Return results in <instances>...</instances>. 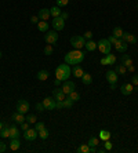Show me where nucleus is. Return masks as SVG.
I'll list each match as a JSON object with an SVG mask.
<instances>
[{
  "mask_svg": "<svg viewBox=\"0 0 138 153\" xmlns=\"http://www.w3.org/2000/svg\"><path fill=\"white\" fill-rule=\"evenodd\" d=\"M72 73H73L76 77H79V79H80V77L84 75V70H83L82 66H76V65H75V68L72 69Z\"/></svg>",
  "mask_w": 138,
  "mask_h": 153,
  "instance_id": "obj_24",
  "label": "nucleus"
},
{
  "mask_svg": "<svg viewBox=\"0 0 138 153\" xmlns=\"http://www.w3.org/2000/svg\"><path fill=\"white\" fill-rule=\"evenodd\" d=\"M77 152L79 153H90V146H88V143L80 145V146L77 148Z\"/></svg>",
  "mask_w": 138,
  "mask_h": 153,
  "instance_id": "obj_32",
  "label": "nucleus"
},
{
  "mask_svg": "<svg viewBox=\"0 0 138 153\" xmlns=\"http://www.w3.org/2000/svg\"><path fill=\"white\" fill-rule=\"evenodd\" d=\"M122 40L126 41V43H128V44H135V43H137V37H135L134 35H131V33H128V32H123Z\"/></svg>",
  "mask_w": 138,
  "mask_h": 153,
  "instance_id": "obj_11",
  "label": "nucleus"
},
{
  "mask_svg": "<svg viewBox=\"0 0 138 153\" xmlns=\"http://www.w3.org/2000/svg\"><path fill=\"white\" fill-rule=\"evenodd\" d=\"M10 138H19V130L15 126H10Z\"/></svg>",
  "mask_w": 138,
  "mask_h": 153,
  "instance_id": "obj_28",
  "label": "nucleus"
},
{
  "mask_svg": "<svg viewBox=\"0 0 138 153\" xmlns=\"http://www.w3.org/2000/svg\"><path fill=\"white\" fill-rule=\"evenodd\" d=\"M31 22H32V24H38V22H39V17H38V15H32V17H31Z\"/></svg>",
  "mask_w": 138,
  "mask_h": 153,
  "instance_id": "obj_47",
  "label": "nucleus"
},
{
  "mask_svg": "<svg viewBox=\"0 0 138 153\" xmlns=\"http://www.w3.org/2000/svg\"><path fill=\"white\" fill-rule=\"evenodd\" d=\"M38 29L40 31V32L46 33L47 31H49V22H47V21H42V22H38Z\"/></svg>",
  "mask_w": 138,
  "mask_h": 153,
  "instance_id": "obj_23",
  "label": "nucleus"
},
{
  "mask_svg": "<svg viewBox=\"0 0 138 153\" xmlns=\"http://www.w3.org/2000/svg\"><path fill=\"white\" fill-rule=\"evenodd\" d=\"M97 48L102 52V54H109L111 52V48H112V44L109 43V40L108 39H101L100 41L97 43Z\"/></svg>",
  "mask_w": 138,
  "mask_h": 153,
  "instance_id": "obj_4",
  "label": "nucleus"
},
{
  "mask_svg": "<svg viewBox=\"0 0 138 153\" xmlns=\"http://www.w3.org/2000/svg\"><path fill=\"white\" fill-rule=\"evenodd\" d=\"M19 148H21V142H19L18 138H11V141H10V149L11 150H18Z\"/></svg>",
  "mask_w": 138,
  "mask_h": 153,
  "instance_id": "obj_18",
  "label": "nucleus"
},
{
  "mask_svg": "<svg viewBox=\"0 0 138 153\" xmlns=\"http://www.w3.org/2000/svg\"><path fill=\"white\" fill-rule=\"evenodd\" d=\"M3 57V52H1V51H0V58Z\"/></svg>",
  "mask_w": 138,
  "mask_h": 153,
  "instance_id": "obj_57",
  "label": "nucleus"
},
{
  "mask_svg": "<svg viewBox=\"0 0 138 153\" xmlns=\"http://www.w3.org/2000/svg\"><path fill=\"white\" fill-rule=\"evenodd\" d=\"M51 25L54 28V31H62L65 28V19H62L61 17H55V18H53Z\"/></svg>",
  "mask_w": 138,
  "mask_h": 153,
  "instance_id": "obj_8",
  "label": "nucleus"
},
{
  "mask_svg": "<svg viewBox=\"0 0 138 153\" xmlns=\"http://www.w3.org/2000/svg\"><path fill=\"white\" fill-rule=\"evenodd\" d=\"M53 46L51 44H47L46 46V47H44V54H46V55H53Z\"/></svg>",
  "mask_w": 138,
  "mask_h": 153,
  "instance_id": "obj_38",
  "label": "nucleus"
},
{
  "mask_svg": "<svg viewBox=\"0 0 138 153\" xmlns=\"http://www.w3.org/2000/svg\"><path fill=\"white\" fill-rule=\"evenodd\" d=\"M44 40L47 44H55L58 41V33L57 31H47L44 35Z\"/></svg>",
  "mask_w": 138,
  "mask_h": 153,
  "instance_id": "obj_5",
  "label": "nucleus"
},
{
  "mask_svg": "<svg viewBox=\"0 0 138 153\" xmlns=\"http://www.w3.org/2000/svg\"><path fill=\"white\" fill-rule=\"evenodd\" d=\"M97 152H100V153H105V152H107V149H105V148H101V149H97Z\"/></svg>",
  "mask_w": 138,
  "mask_h": 153,
  "instance_id": "obj_53",
  "label": "nucleus"
},
{
  "mask_svg": "<svg viewBox=\"0 0 138 153\" xmlns=\"http://www.w3.org/2000/svg\"><path fill=\"white\" fill-rule=\"evenodd\" d=\"M122 64L124 65L126 68H128V66H131L133 65V59L130 58V55H127L123 52V55H122Z\"/></svg>",
  "mask_w": 138,
  "mask_h": 153,
  "instance_id": "obj_19",
  "label": "nucleus"
},
{
  "mask_svg": "<svg viewBox=\"0 0 138 153\" xmlns=\"http://www.w3.org/2000/svg\"><path fill=\"white\" fill-rule=\"evenodd\" d=\"M65 92L62 91V88H54L53 91V98L55 99V101H64L65 99Z\"/></svg>",
  "mask_w": 138,
  "mask_h": 153,
  "instance_id": "obj_13",
  "label": "nucleus"
},
{
  "mask_svg": "<svg viewBox=\"0 0 138 153\" xmlns=\"http://www.w3.org/2000/svg\"><path fill=\"white\" fill-rule=\"evenodd\" d=\"M84 47H86V50H87V51H94L95 48H97V43H95V41H93V39H91V40L86 41Z\"/></svg>",
  "mask_w": 138,
  "mask_h": 153,
  "instance_id": "obj_27",
  "label": "nucleus"
},
{
  "mask_svg": "<svg viewBox=\"0 0 138 153\" xmlns=\"http://www.w3.org/2000/svg\"><path fill=\"white\" fill-rule=\"evenodd\" d=\"M115 72L118 73V75H124L126 72H127V68H126L124 65H118V66H115Z\"/></svg>",
  "mask_w": 138,
  "mask_h": 153,
  "instance_id": "obj_31",
  "label": "nucleus"
},
{
  "mask_svg": "<svg viewBox=\"0 0 138 153\" xmlns=\"http://www.w3.org/2000/svg\"><path fill=\"white\" fill-rule=\"evenodd\" d=\"M21 128H22V131L25 133L26 130H29V128H31V127H29V123H28V121H26V123H25V121H24V123L21 124Z\"/></svg>",
  "mask_w": 138,
  "mask_h": 153,
  "instance_id": "obj_46",
  "label": "nucleus"
},
{
  "mask_svg": "<svg viewBox=\"0 0 138 153\" xmlns=\"http://www.w3.org/2000/svg\"><path fill=\"white\" fill-rule=\"evenodd\" d=\"M39 137H40L42 139H47V138H49V131H47L46 128L40 130V131H39Z\"/></svg>",
  "mask_w": 138,
  "mask_h": 153,
  "instance_id": "obj_36",
  "label": "nucleus"
},
{
  "mask_svg": "<svg viewBox=\"0 0 138 153\" xmlns=\"http://www.w3.org/2000/svg\"><path fill=\"white\" fill-rule=\"evenodd\" d=\"M62 91L66 94V95H69L72 91H75V88H76V84L73 83V82H70V80H65L64 82V84H62Z\"/></svg>",
  "mask_w": 138,
  "mask_h": 153,
  "instance_id": "obj_9",
  "label": "nucleus"
},
{
  "mask_svg": "<svg viewBox=\"0 0 138 153\" xmlns=\"http://www.w3.org/2000/svg\"><path fill=\"white\" fill-rule=\"evenodd\" d=\"M43 128H46L44 127V123H42V121H36V131H40V130H43Z\"/></svg>",
  "mask_w": 138,
  "mask_h": 153,
  "instance_id": "obj_42",
  "label": "nucleus"
},
{
  "mask_svg": "<svg viewBox=\"0 0 138 153\" xmlns=\"http://www.w3.org/2000/svg\"><path fill=\"white\" fill-rule=\"evenodd\" d=\"M137 8H138V4H137Z\"/></svg>",
  "mask_w": 138,
  "mask_h": 153,
  "instance_id": "obj_59",
  "label": "nucleus"
},
{
  "mask_svg": "<svg viewBox=\"0 0 138 153\" xmlns=\"http://www.w3.org/2000/svg\"><path fill=\"white\" fill-rule=\"evenodd\" d=\"M133 90H134V86H133L131 83H124L120 87V91H122L123 95H130L133 92Z\"/></svg>",
  "mask_w": 138,
  "mask_h": 153,
  "instance_id": "obj_15",
  "label": "nucleus"
},
{
  "mask_svg": "<svg viewBox=\"0 0 138 153\" xmlns=\"http://www.w3.org/2000/svg\"><path fill=\"white\" fill-rule=\"evenodd\" d=\"M26 121H28L29 124H36L38 117H36V115H32V113H29V115L26 116Z\"/></svg>",
  "mask_w": 138,
  "mask_h": 153,
  "instance_id": "obj_34",
  "label": "nucleus"
},
{
  "mask_svg": "<svg viewBox=\"0 0 138 153\" xmlns=\"http://www.w3.org/2000/svg\"><path fill=\"white\" fill-rule=\"evenodd\" d=\"M127 47H128V46H127V43H126V41H123L122 39H120V41L118 43V44H115V48H116V51H118V52H122V54L127 51Z\"/></svg>",
  "mask_w": 138,
  "mask_h": 153,
  "instance_id": "obj_17",
  "label": "nucleus"
},
{
  "mask_svg": "<svg viewBox=\"0 0 138 153\" xmlns=\"http://www.w3.org/2000/svg\"><path fill=\"white\" fill-rule=\"evenodd\" d=\"M108 40H109V43H111V44H113V46H115V44H118V43L120 41V39L115 37L113 35H112V36H109V37H108Z\"/></svg>",
  "mask_w": 138,
  "mask_h": 153,
  "instance_id": "obj_39",
  "label": "nucleus"
},
{
  "mask_svg": "<svg viewBox=\"0 0 138 153\" xmlns=\"http://www.w3.org/2000/svg\"><path fill=\"white\" fill-rule=\"evenodd\" d=\"M55 109H64V101H57V108Z\"/></svg>",
  "mask_w": 138,
  "mask_h": 153,
  "instance_id": "obj_49",
  "label": "nucleus"
},
{
  "mask_svg": "<svg viewBox=\"0 0 138 153\" xmlns=\"http://www.w3.org/2000/svg\"><path fill=\"white\" fill-rule=\"evenodd\" d=\"M0 137L1 138H10V126L4 124L3 128L0 130Z\"/></svg>",
  "mask_w": 138,
  "mask_h": 153,
  "instance_id": "obj_20",
  "label": "nucleus"
},
{
  "mask_svg": "<svg viewBox=\"0 0 138 153\" xmlns=\"http://www.w3.org/2000/svg\"><path fill=\"white\" fill-rule=\"evenodd\" d=\"M61 7H58V6H54V7H51L50 8V14H51V17L53 18H55V17H59L61 15Z\"/></svg>",
  "mask_w": 138,
  "mask_h": 153,
  "instance_id": "obj_22",
  "label": "nucleus"
},
{
  "mask_svg": "<svg viewBox=\"0 0 138 153\" xmlns=\"http://www.w3.org/2000/svg\"><path fill=\"white\" fill-rule=\"evenodd\" d=\"M70 44L75 50H82L84 44H86V39H84V36H80V35L72 36L70 37Z\"/></svg>",
  "mask_w": 138,
  "mask_h": 153,
  "instance_id": "obj_3",
  "label": "nucleus"
},
{
  "mask_svg": "<svg viewBox=\"0 0 138 153\" xmlns=\"http://www.w3.org/2000/svg\"><path fill=\"white\" fill-rule=\"evenodd\" d=\"M69 4V0H57V6L58 7H65Z\"/></svg>",
  "mask_w": 138,
  "mask_h": 153,
  "instance_id": "obj_40",
  "label": "nucleus"
},
{
  "mask_svg": "<svg viewBox=\"0 0 138 153\" xmlns=\"http://www.w3.org/2000/svg\"><path fill=\"white\" fill-rule=\"evenodd\" d=\"M73 103H75V102L72 101V99H69V98H65V99H64V108L70 109L72 106H73Z\"/></svg>",
  "mask_w": 138,
  "mask_h": 153,
  "instance_id": "obj_35",
  "label": "nucleus"
},
{
  "mask_svg": "<svg viewBox=\"0 0 138 153\" xmlns=\"http://www.w3.org/2000/svg\"><path fill=\"white\" fill-rule=\"evenodd\" d=\"M111 137H112V134H111L108 130H101L100 131V139L108 141V139H111Z\"/></svg>",
  "mask_w": 138,
  "mask_h": 153,
  "instance_id": "obj_25",
  "label": "nucleus"
},
{
  "mask_svg": "<svg viewBox=\"0 0 138 153\" xmlns=\"http://www.w3.org/2000/svg\"><path fill=\"white\" fill-rule=\"evenodd\" d=\"M70 73H72V69L69 68V65L66 64V62L58 65V68L55 69V77L58 80H61V82L68 80L69 76H70Z\"/></svg>",
  "mask_w": 138,
  "mask_h": 153,
  "instance_id": "obj_2",
  "label": "nucleus"
},
{
  "mask_svg": "<svg viewBox=\"0 0 138 153\" xmlns=\"http://www.w3.org/2000/svg\"><path fill=\"white\" fill-rule=\"evenodd\" d=\"M93 35H94V33L91 32V31H87L83 36H84V39H87V40H91V39H93Z\"/></svg>",
  "mask_w": 138,
  "mask_h": 153,
  "instance_id": "obj_43",
  "label": "nucleus"
},
{
  "mask_svg": "<svg viewBox=\"0 0 138 153\" xmlns=\"http://www.w3.org/2000/svg\"><path fill=\"white\" fill-rule=\"evenodd\" d=\"M84 52L82 50H73V51H69L65 54V62L68 65H79L80 62H83V59H84Z\"/></svg>",
  "mask_w": 138,
  "mask_h": 153,
  "instance_id": "obj_1",
  "label": "nucleus"
},
{
  "mask_svg": "<svg viewBox=\"0 0 138 153\" xmlns=\"http://www.w3.org/2000/svg\"><path fill=\"white\" fill-rule=\"evenodd\" d=\"M80 79H82L83 84H86V86L93 83V77H91V75H90V73H86V72H84V75H83Z\"/></svg>",
  "mask_w": 138,
  "mask_h": 153,
  "instance_id": "obj_26",
  "label": "nucleus"
},
{
  "mask_svg": "<svg viewBox=\"0 0 138 153\" xmlns=\"http://www.w3.org/2000/svg\"><path fill=\"white\" fill-rule=\"evenodd\" d=\"M112 35L115 36V37L122 39V36H123V29H122L120 26H115V28H113V32H112Z\"/></svg>",
  "mask_w": 138,
  "mask_h": 153,
  "instance_id": "obj_29",
  "label": "nucleus"
},
{
  "mask_svg": "<svg viewBox=\"0 0 138 153\" xmlns=\"http://www.w3.org/2000/svg\"><path fill=\"white\" fill-rule=\"evenodd\" d=\"M38 17H39V19H42V21H49V18L51 17L50 10H49V8H42V10H39Z\"/></svg>",
  "mask_w": 138,
  "mask_h": 153,
  "instance_id": "obj_14",
  "label": "nucleus"
},
{
  "mask_svg": "<svg viewBox=\"0 0 138 153\" xmlns=\"http://www.w3.org/2000/svg\"><path fill=\"white\" fill-rule=\"evenodd\" d=\"M28 110H29V102L25 99H19L17 102V112L25 115V113H28Z\"/></svg>",
  "mask_w": 138,
  "mask_h": 153,
  "instance_id": "obj_7",
  "label": "nucleus"
},
{
  "mask_svg": "<svg viewBox=\"0 0 138 153\" xmlns=\"http://www.w3.org/2000/svg\"><path fill=\"white\" fill-rule=\"evenodd\" d=\"M131 84L133 86H135V87L138 86V75H134V76L131 77Z\"/></svg>",
  "mask_w": 138,
  "mask_h": 153,
  "instance_id": "obj_45",
  "label": "nucleus"
},
{
  "mask_svg": "<svg viewBox=\"0 0 138 153\" xmlns=\"http://www.w3.org/2000/svg\"><path fill=\"white\" fill-rule=\"evenodd\" d=\"M11 119H13V121L17 123V124H22L24 121H26V117L24 116V113H19V112H15V113L11 116Z\"/></svg>",
  "mask_w": 138,
  "mask_h": 153,
  "instance_id": "obj_16",
  "label": "nucleus"
},
{
  "mask_svg": "<svg viewBox=\"0 0 138 153\" xmlns=\"http://www.w3.org/2000/svg\"><path fill=\"white\" fill-rule=\"evenodd\" d=\"M111 88H112V90H115V88H118V87H116V83H113V84H111Z\"/></svg>",
  "mask_w": 138,
  "mask_h": 153,
  "instance_id": "obj_55",
  "label": "nucleus"
},
{
  "mask_svg": "<svg viewBox=\"0 0 138 153\" xmlns=\"http://www.w3.org/2000/svg\"><path fill=\"white\" fill-rule=\"evenodd\" d=\"M88 146H98V145H100V139H98V138H95V137H91V138H90V139H88Z\"/></svg>",
  "mask_w": 138,
  "mask_h": 153,
  "instance_id": "obj_33",
  "label": "nucleus"
},
{
  "mask_svg": "<svg viewBox=\"0 0 138 153\" xmlns=\"http://www.w3.org/2000/svg\"><path fill=\"white\" fill-rule=\"evenodd\" d=\"M54 84H55V86H59V84H61V80L55 79V80H54Z\"/></svg>",
  "mask_w": 138,
  "mask_h": 153,
  "instance_id": "obj_54",
  "label": "nucleus"
},
{
  "mask_svg": "<svg viewBox=\"0 0 138 153\" xmlns=\"http://www.w3.org/2000/svg\"><path fill=\"white\" fill-rule=\"evenodd\" d=\"M127 70H128V72H134V70H135V68H134V65H131V66H128V68H127Z\"/></svg>",
  "mask_w": 138,
  "mask_h": 153,
  "instance_id": "obj_52",
  "label": "nucleus"
},
{
  "mask_svg": "<svg viewBox=\"0 0 138 153\" xmlns=\"http://www.w3.org/2000/svg\"><path fill=\"white\" fill-rule=\"evenodd\" d=\"M104 148L107 149V150H111L112 149V142L108 139V141H105V143H104Z\"/></svg>",
  "mask_w": 138,
  "mask_h": 153,
  "instance_id": "obj_44",
  "label": "nucleus"
},
{
  "mask_svg": "<svg viewBox=\"0 0 138 153\" xmlns=\"http://www.w3.org/2000/svg\"><path fill=\"white\" fill-rule=\"evenodd\" d=\"M107 58H108V64H109V65H113L115 62H116V57H115L113 54H111V52L107 54Z\"/></svg>",
  "mask_w": 138,
  "mask_h": 153,
  "instance_id": "obj_37",
  "label": "nucleus"
},
{
  "mask_svg": "<svg viewBox=\"0 0 138 153\" xmlns=\"http://www.w3.org/2000/svg\"><path fill=\"white\" fill-rule=\"evenodd\" d=\"M59 17H61V18H62V19H66V18H68V17H69V14H68V13H65V11H62Z\"/></svg>",
  "mask_w": 138,
  "mask_h": 153,
  "instance_id": "obj_51",
  "label": "nucleus"
},
{
  "mask_svg": "<svg viewBox=\"0 0 138 153\" xmlns=\"http://www.w3.org/2000/svg\"><path fill=\"white\" fill-rule=\"evenodd\" d=\"M49 76H50V73L47 72V70H39L38 72V79L40 80V82H44V80H47L49 79Z\"/></svg>",
  "mask_w": 138,
  "mask_h": 153,
  "instance_id": "obj_21",
  "label": "nucleus"
},
{
  "mask_svg": "<svg viewBox=\"0 0 138 153\" xmlns=\"http://www.w3.org/2000/svg\"><path fill=\"white\" fill-rule=\"evenodd\" d=\"M68 98H69V99H72L73 102H77V101H80V94L75 90V91H72V92L69 94Z\"/></svg>",
  "mask_w": 138,
  "mask_h": 153,
  "instance_id": "obj_30",
  "label": "nucleus"
},
{
  "mask_svg": "<svg viewBox=\"0 0 138 153\" xmlns=\"http://www.w3.org/2000/svg\"><path fill=\"white\" fill-rule=\"evenodd\" d=\"M42 102H43L46 110H54L57 108V101L54 98H51V97H46Z\"/></svg>",
  "mask_w": 138,
  "mask_h": 153,
  "instance_id": "obj_6",
  "label": "nucleus"
},
{
  "mask_svg": "<svg viewBox=\"0 0 138 153\" xmlns=\"http://www.w3.org/2000/svg\"><path fill=\"white\" fill-rule=\"evenodd\" d=\"M6 149H7V146H6V143H3V142H0V153H3V152H6Z\"/></svg>",
  "mask_w": 138,
  "mask_h": 153,
  "instance_id": "obj_48",
  "label": "nucleus"
},
{
  "mask_svg": "<svg viewBox=\"0 0 138 153\" xmlns=\"http://www.w3.org/2000/svg\"><path fill=\"white\" fill-rule=\"evenodd\" d=\"M3 126H4V124H3V121H0V130L3 128Z\"/></svg>",
  "mask_w": 138,
  "mask_h": 153,
  "instance_id": "obj_56",
  "label": "nucleus"
},
{
  "mask_svg": "<svg viewBox=\"0 0 138 153\" xmlns=\"http://www.w3.org/2000/svg\"><path fill=\"white\" fill-rule=\"evenodd\" d=\"M137 41H138V37H137Z\"/></svg>",
  "mask_w": 138,
  "mask_h": 153,
  "instance_id": "obj_58",
  "label": "nucleus"
},
{
  "mask_svg": "<svg viewBox=\"0 0 138 153\" xmlns=\"http://www.w3.org/2000/svg\"><path fill=\"white\" fill-rule=\"evenodd\" d=\"M36 109H38V112H40V113H42V112H44V110H46V108H44L43 102H38V103H36Z\"/></svg>",
  "mask_w": 138,
  "mask_h": 153,
  "instance_id": "obj_41",
  "label": "nucleus"
},
{
  "mask_svg": "<svg viewBox=\"0 0 138 153\" xmlns=\"http://www.w3.org/2000/svg\"><path fill=\"white\" fill-rule=\"evenodd\" d=\"M118 79H119V75L113 70H108L107 72V80L109 84H113V83H118Z\"/></svg>",
  "mask_w": 138,
  "mask_h": 153,
  "instance_id": "obj_12",
  "label": "nucleus"
},
{
  "mask_svg": "<svg viewBox=\"0 0 138 153\" xmlns=\"http://www.w3.org/2000/svg\"><path fill=\"white\" fill-rule=\"evenodd\" d=\"M101 65H109V64H108V58L107 57L101 58Z\"/></svg>",
  "mask_w": 138,
  "mask_h": 153,
  "instance_id": "obj_50",
  "label": "nucleus"
},
{
  "mask_svg": "<svg viewBox=\"0 0 138 153\" xmlns=\"http://www.w3.org/2000/svg\"><path fill=\"white\" fill-rule=\"evenodd\" d=\"M38 135H39V133L36 131V128H29V130H26L25 131L24 137H25L26 141H35Z\"/></svg>",
  "mask_w": 138,
  "mask_h": 153,
  "instance_id": "obj_10",
  "label": "nucleus"
}]
</instances>
